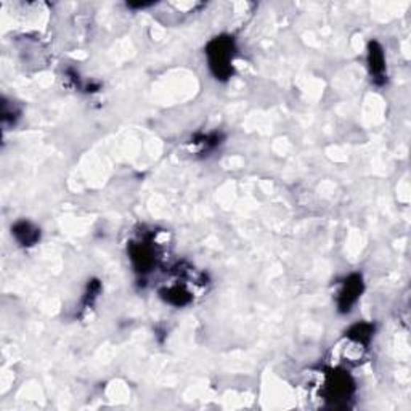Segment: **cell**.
<instances>
[{"label": "cell", "mask_w": 411, "mask_h": 411, "mask_svg": "<svg viewBox=\"0 0 411 411\" xmlns=\"http://www.w3.org/2000/svg\"><path fill=\"white\" fill-rule=\"evenodd\" d=\"M206 55L209 60L210 71L214 72L217 79H228L233 72V57H235V42L232 38H217L209 42L206 48Z\"/></svg>", "instance_id": "cell-1"}, {"label": "cell", "mask_w": 411, "mask_h": 411, "mask_svg": "<svg viewBox=\"0 0 411 411\" xmlns=\"http://www.w3.org/2000/svg\"><path fill=\"white\" fill-rule=\"evenodd\" d=\"M130 261L134 264L135 270L138 274L147 275L151 271V269L154 267L156 264V252L153 247L150 246V243H145V241H138V243L130 244Z\"/></svg>", "instance_id": "cell-2"}, {"label": "cell", "mask_w": 411, "mask_h": 411, "mask_svg": "<svg viewBox=\"0 0 411 411\" xmlns=\"http://www.w3.org/2000/svg\"><path fill=\"white\" fill-rule=\"evenodd\" d=\"M15 238L20 241L23 246H34L40 238L39 228H35L33 223L29 222H18L15 223V227L11 228Z\"/></svg>", "instance_id": "cell-6"}, {"label": "cell", "mask_w": 411, "mask_h": 411, "mask_svg": "<svg viewBox=\"0 0 411 411\" xmlns=\"http://www.w3.org/2000/svg\"><path fill=\"white\" fill-rule=\"evenodd\" d=\"M352 381L346 373L334 371L326 378V392H328L330 400H344V398L350 397L352 392Z\"/></svg>", "instance_id": "cell-4"}, {"label": "cell", "mask_w": 411, "mask_h": 411, "mask_svg": "<svg viewBox=\"0 0 411 411\" xmlns=\"http://www.w3.org/2000/svg\"><path fill=\"white\" fill-rule=\"evenodd\" d=\"M368 64H370L373 79L376 82H383L385 72V58L383 48H381L378 42H371L370 47H368Z\"/></svg>", "instance_id": "cell-5"}, {"label": "cell", "mask_w": 411, "mask_h": 411, "mask_svg": "<svg viewBox=\"0 0 411 411\" xmlns=\"http://www.w3.org/2000/svg\"><path fill=\"white\" fill-rule=\"evenodd\" d=\"M193 145L198 148L199 153H209L214 148H217L220 145V135L219 134H210V135H203L196 138Z\"/></svg>", "instance_id": "cell-7"}, {"label": "cell", "mask_w": 411, "mask_h": 411, "mask_svg": "<svg viewBox=\"0 0 411 411\" xmlns=\"http://www.w3.org/2000/svg\"><path fill=\"white\" fill-rule=\"evenodd\" d=\"M361 291H364V280L360 275H350L344 281L339 295H337V307L341 312H350V308L359 300Z\"/></svg>", "instance_id": "cell-3"}]
</instances>
